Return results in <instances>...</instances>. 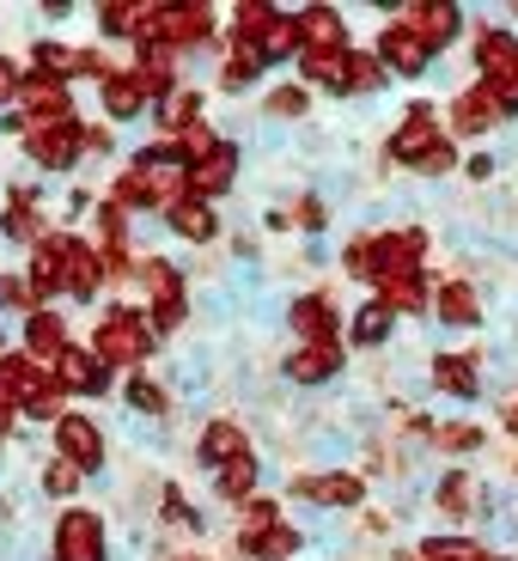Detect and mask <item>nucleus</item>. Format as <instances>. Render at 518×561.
I'll return each mask as SVG.
<instances>
[{
	"label": "nucleus",
	"mask_w": 518,
	"mask_h": 561,
	"mask_svg": "<svg viewBox=\"0 0 518 561\" xmlns=\"http://www.w3.org/2000/svg\"><path fill=\"white\" fill-rule=\"evenodd\" d=\"M92 354H99L104 366H128L147 354V318H140L135 306H116L111 318H104L99 342H92Z\"/></svg>",
	"instance_id": "obj_1"
},
{
	"label": "nucleus",
	"mask_w": 518,
	"mask_h": 561,
	"mask_svg": "<svg viewBox=\"0 0 518 561\" xmlns=\"http://www.w3.org/2000/svg\"><path fill=\"white\" fill-rule=\"evenodd\" d=\"M80 153H85V128H73V116L68 123H31V159L37 165L68 171Z\"/></svg>",
	"instance_id": "obj_2"
},
{
	"label": "nucleus",
	"mask_w": 518,
	"mask_h": 561,
	"mask_svg": "<svg viewBox=\"0 0 518 561\" xmlns=\"http://www.w3.org/2000/svg\"><path fill=\"white\" fill-rule=\"evenodd\" d=\"M56 561H104V525L92 513H61L56 525Z\"/></svg>",
	"instance_id": "obj_3"
},
{
	"label": "nucleus",
	"mask_w": 518,
	"mask_h": 561,
	"mask_svg": "<svg viewBox=\"0 0 518 561\" xmlns=\"http://www.w3.org/2000/svg\"><path fill=\"white\" fill-rule=\"evenodd\" d=\"M434 147H439V116H434V104H415L408 123L391 135V159H403V165H427Z\"/></svg>",
	"instance_id": "obj_4"
},
{
	"label": "nucleus",
	"mask_w": 518,
	"mask_h": 561,
	"mask_svg": "<svg viewBox=\"0 0 518 561\" xmlns=\"http://www.w3.org/2000/svg\"><path fill=\"white\" fill-rule=\"evenodd\" d=\"M49 373H56L61 391H104V379H111V366H104L92 348H73V342L49 360Z\"/></svg>",
	"instance_id": "obj_5"
},
{
	"label": "nucleus",
	"mask_w": 518,
	"mask_h": 561,
	"mask_svg": "<svg viewBox=\"0 0 518 561\" xmlns=\"http://www.w3.org/2000/svg\"><path fill=\"white\" fill-rule=\"evenodd\" d=\"M427 251L421 232H384L372 239V280H396V275H415V256Z\"/></svg>",
	"instance_id": "obj_6"
},
{
	"label": "nucleus",
	"mask_w": 518,
	"mask_h": 561,
	"mask_svg": "<svg viewBox=\"0 0 518 561\" xmlns=\"http://www.w3.org/2000/svg\"><path fill=\"white\" fill-rule=\"evenodd\" d=\"M56 451L73 463V470H99L104 439H99V427H92L85 415H61V421H56Z\"/></svg>",
	"instance_id": "obj_7"
},
{
	"label": "nucleus",
	"mask_w": 518,
	"mask_h": 561,
	"mask_svg": "<svg viewBox=\"0 0 518 561\" xmlns=\"http://www.w3.org/2000/svg\"><path fill=\"white\" fill-rule=\"evenodd\" d=\"M19 104H25L31 116H37V123H68V85L56 80V73H25V80H19Z\"/></svg>",
	"instance_id": "obj_8"
},
{
	"label": "nucleus",
	"mask_w": 518,
	"mask_h": 561,
	"mask_svg": "<svg viewBox=\"0 0 518 561\" xmlns=\"http://www.w3.org/2000/svg\"><path fill=\"white\" fill-rule=\"evenodd\" d=\"M140 275H147V287H153V323H159V330H171V323H183L177 268H171V263H159V256H147V263H140Z\"/></svg>",
	"instance_id": "obj_9"
},
{
	"label": "nucleus",
	"mask_w": 518,
	"mask_h": 561,
	"mask_svg": "<svg viewBox=\"0 0 518 561\" xmlns=\"http://www.w3.org/2000/svg\"><path fill=\"white\" fill-rule=\"evenodd\" d=\"M427 56H434V49H427V43H421L408 25H391L379 37V61L391 73H421V68H427Z\"/></svg>",
	"instance_id": "obj_10"
},
{
	"label": "nucleus",
	"mask_w": 518,
	"mask_h": 561,
	"mask_svg": "<svg viewBox=\"0 0 518 561\" xmlns=\"http://www.w3.org/2000/svg\"><path fill=\"white\" fill-rule=\"evenodd\" d=\"M408 31H415L427 49H446L451 37H458V25H463V13L458 7H408V19H403Z\"/></svg>",
	"instance_id": "obj_11"
},
{
	"label": "nucleus",
	"mask_w": 518,
	"mask_h": 561,
	"mask_svg": "<svg viewBox=\"0 0 518 561\" xmlns=\"http://www.w3.org/2000/svg\"><path fill=\"white\" fill-rule=\"evenodd\" d=\"M232 171H239V153L220 140L208 159H196V165H189V196H196V202H202V196H220L226 183H232Z\"/></svg>",
	"instance_id": "obj_12"
},
{
	"label": "nucleus",
	"mask_w": 518,
	"mask_h": 561,
	"mask_svg": "<svg viewBox=\"0 0 518 561\" xmlns=\"http://www.w3.org/2000/svg\"><path fill=\"white\" fill-rule=\"evenodd\" d=\"M330 373H342V348H336V342H311V348L287 354V379H299V385H323Z\"/></svg>",
	"instance_id": "obj_13"
},
{
	"label": "nucleus",
	"mask_w": 518,
	"mask_h": 561,
	"mask_svg": "<svg viewBox=\"0 0 518 561\" xmlns=\"http://www.w3.org/2000/svg\"><path fill=\"white\" fill-rule=\"evenodd\" d=\"M299 43L306 49H323V56H342L348 43H342V19L330 13V7H306L299 13Z\"/></svg>",
	"instance_id": "obj_14"
},
{
	"label": "nucleus",
	"mask_w": 518,
	"mask_h": 561,
	"mask_svg": "<svg viewBox=\"0 0 518 561\" xmlns=\"http://www.w3.org/2000/svg\"><path fill=\"white\" fill-rule=\"evenodd\" d=\"M56 287H68V239H43L31 263V294H56Z\"/></svg>",
	"instance_id": "obj_15"
},
{
	"label": "nucleus",
	"mask_w": 518,
	"mask_h": 561,
	"mask_svg": "<svg viewBox=\"0 0 518 561\" xmlns=\"http://www.w3.org/2000/svg\"><path fill=\"white\" fill-rule=\"evenodd\" d=\"M99 280H104V256L92 251V244L68 239V294L73 299H92V294H99Z\"/></svg>",
	"instance_id": "obj_16"
},
{
	"label": "nucleus",
	"mask_w": 518,
	"mask_h": 561,
	"mask_svg": "<svg viewBox=\"0 0 518 561\" xmlns=\"http://www.w3.org/2000/svg\"><path fill=\"white\" fill-rule=\"evenodd\" d=\"M494 116H506L500 99H494V85H476V92H463V99H458V111H451V128H458V135H476V128H488Z\"/></svg>",
	"instance_id": "obj_17"
},
{
	"label": "nucleus",
	"mask_w": 518,
	"mask_h": 561,
	"mask_svg": "<svg viewBox=\"0 0 518 561\" xmlns=\"http://www.w3.org/2000/svg\"><path fill=\"white\" fill-rule=\"evenodd\" d=\"M293 494L318 506H354L366 489H360V477H306V482H293Z\"/></svg>",
	"instance_id": "obj_18"
},
{
	"label": "nucleus",
	"mask_w": 518,
	"mask_h": 561,
	"mask_svg": "<svg viewBox=\"0 0 518 561\" xmlns=\"http://www.w3.org/2000/svg\"><path fill=\"white\" fill-rule=\"evenodd\" d=\"M293 330L306 336V348H311V342H336V311H330V299H318V294L299 299V306H293Z\"/></svg>",
	"instance_id": "obj_19"
},
{
	"label": "nucleus",
	"mask_w": 518,
	"mask_h": 561,
	"mask_svg": "<svg viewBox=\"0 0 518 561\" xmlns=\"http://www.w3.org/2000/svg\"><path fill=\"white\" fill-rule=\"evenodd\" d=\"M476 61H482V73H488V80H506V73H518L513 37H506V31H482V37H476Z\"/></svg>",
	"instance_id": "obj_20"
},
{
	"label": "nucleus",
	"mask_w": 518,
	"mask_h": 561,
	"mask_svg": "<svg viewBox=\"0 0 518 561\" xmlns=\"http://www.w3.org/2000/svg\"><path fill=\"white\" fill-rule=\"evenodd\" d=\"M202 458H208L214 470H226L232 458H244V434L232 427V421H214L208 434H202Z\"/></svg>",
	"instance_id": "obj_21"
},
{
	"label": "nucleus",
	"mask_w": 518,
	"mask_h": 561,
	"mask_svg": "<svg viewBox=\"0 0 518 561\" xmlns=\"http://www.w3.org/2000/svg\"><path fill=\"white\" fill-rule=\"evenodd\" d=\"M31 354H37V360H56L61 348H68V330H61V318L56 311H31Z\"/></svg>",
	"instance_id": "obj_22"
},
{
	"label": "nucleus",
	"mask_w": 518,
	"mask_h": 561,
	"mask_svg": "<svg viewBox=\"0 0 518 561\" xmlns=\"http://www.w3.org/2000/svg\"><path fill=\"white\" fill-rule=\"evenodd\" d=\"M434 379H439V391H451V397H476V366H470V354H439Z\"/></svg>",
	"instance_id": "obj_23"
},
{
	"label": "nucleus",
	"mask_w": 518,
	"mask_h": 561,
	"mask_svg": "<svg viewBox=\"0 0 518 561\" xmlns=\"http://www.w3.org/2000/svg\"><path fill=\"white\" fill-rule=\"evenodd\" d=\"M379 306H391V311H421V306H434V299H427L421 275H396V280H379Z\"/></svg>",
	"instance_id": "obj_24"
},
{
	"label": "nucleus",
	"mask_w": 518,
	"mask_h": 561,
	"mask_svg": "<svg viewBox=\"0 0 518 561\" xmlns=\"http://www.w3.org/2000/svg\"><path fill=\"white\" fill-rule=\"evenodd\" d=\"M379 80H384V61H379V56H342L336 92H372Z\"/></svg>",
	"instance_id": "obj_25"
},
{
	"label": "nucleus",
	"mask_w": 518,
	"mask_h": 561,
	"mask_svg": "<svg viewBox=\"0 0 518 561\" xmlns=\"http://www.w3.org/2000/svg\"><path fill=\"white\" fill-rule=\"evenodd\" d=\"M256 49H263V61H287L299 49V19H268V31L256 37Z\"/></svg>",
	"instance_id": "obj_26"
},
{
	"label": "nucleus",
	"mask_w": 518,
	"mask_h": 561,
	"mask_svg": "<svg viewBox=\"0 0 518 561\" xmlns=\"http://www.w3.org/2000/svg\"><path fill=\"white\" fill-rule=\"evenodd\" d=\"M434 311L446 323H476V294H470L463 280H446V287L434 294Z\"/></svg>",
	"instance_id": "obj_27"
},
{
	"label": "nucleus",
	"mask_w": 518,
	"mask_h": 561,
	"mask_svg": "<svg viewBox=\"0 0 518 561\" xmlns=\"http://www.w3.org/2000/svg\"><path fill=\"white\" fill-rule=\"evenodd\" d=\"M140 104H147V99H140V85L128 80V73H111V80H104V111H111V116H123V123H128V116H140Z\"/></svg>",
	"instance_id": "obj_28"
},
{
	"label": "nucleus",
	"mask_w": 518,
	"mask_h": 561,
	"mask_svg": "<svg viewBox=\"0 0 518 561\" xmlns=\"http://www.w3.org/2000/svg\"><path fill=\"white\" fill-rule=\"evenodd\" d=\"M159 123L183 128V135H189V128H202V92H171L165 111H159Z\"/></svg>",
	"instance_id": "obj_29"
},
{
	"label": "nucleus",
	"mask_w": 518,
	"mask_h": 561,
	"mask_svg": "<svg viewBox=\"0 0 518 561\" xmlns=\"http://www.w3.org/2000/svg\"><path fill=\"white\" fill-rule=\"evenodd\" d=\"M171 226H177L183 239H214V214L202 208L196 196H183L177 208H171Z\"/></svg>",
	"instance_id": "obj_30"
},
{
	"label": "nucleus",
	"mask_w": 518,
	"mask_h": 561,
	"mask_svg": "<svg viewBox=\"0 0 518 561\" xmlns=\"http://www.w3.org/2000/svg\"><path fill=\"white\" fill-rule=\"evenodd\" d=\"M244 549H251L256 561H287V556H293V549H299V537L287 531V525H275V531L251 537V543H244Z\"/></svg>",
	"instance_id": "obj_31"
},
{
	"label": "nucleus",
	"mask_w": 518,
	"mask_h": 561,
	"mask_svg": "<svg viewBox=\"0 0 518 561\" xmlns=\"http://www.w3.org/2000/svg\"><path fill=\"white\" fill-rule=\"evenodd\" d=\"M220 489L232 494V501H244V494L256 489V458H251V451H244V458H232V463L220 470Z\"/></svg>",
	"instance_id": "obj_32"
},
{
	"label": "nucleus",
	"mask_w": 518,
	"mask_h": 561,
	"mask_svg": "<svg viewBox=\"0 0 518 561\" xmlns=\"http://www.w3.org/2000/svg\"><path fill=\"white\" fill-rule=\"evenodd\" d=\"M421 556H427V561H488L476 543H470V537H439V543H421Z\"/></svg>",
	"instance_id": "obj_33"
},
{
	"label": "nucleus",
	"mask_w": 518,
	"mask_h": 561,
	"mask_svg": "<svg viewBox=\"0 0 518 561\" xmlns=\"http://www.w3.org/2000/svg\"><path fill=\"white\" fill-rule=\"evenodd\" d=\"M384 336H391V306H366L360 318H354V342L372 348V342H384Z\"/></svg>",
	"instance_id": "obj_34"
},
{
	"label": "nucleus",
	"mask_w": 518,
	"mask_h": 561,
	"mask_svg": "<svg viewBox=\"0 0 518 561\" xmlns=\"http://www.w3.org/2000/svg\"><path fill=\"white\" fill-rule=\"evenodd\" d=\"M128 202H153V178H147V165L123 171V183H116V208H128Z\"/></svg>",
	"instance_id": "obj_35"
},
{
	"label": "nucleus",
	"mask_w": 518,
	"mask_h": 561,
	"mask_svg": "<svg viewBox=\"0 0 518 561\" xmlns=\"http://www.w3.org/2000/svg\"><path fill=\"white\" fill-rule=\"evenodd\" d=\"M7 239H37V214H31V190L13 196V214H7Z\"/></svg>",
	"instance_id": "obj_36"
},
{
	"label": "nucleus",
	"mask_w": 518,
	"mask_h": 561,
	"mask_svg": "<svg viewBox=\"0 0 518 561\" xmlns=\"http://www.w3.org/2000/svg\"><path fill=\"white\" fill-rule=\"evenodd\" d=\"M99 13H104V31H116V37H135V25H140V7H128V0H104Z\"/></svg>",
	"instance_id": "obj_37"
},
{
	"label": "nucleus",
	"mask_w": 518,
	"mask_h": 561,
	"mask_svg": "<svg viewBox=\"0 0 518 561\" xmlns=\"http://www.w3.org/2000/svg\"><path fill=\"white\" fill-rule=\"evenodd\" d=\"M80 477H85V470H73L68 458H56L49 470H43V489H49V494H73V489H80Z\"/></svg>",
	"instance_id": "obj_38"
},
{
	"label": "nucleus",
	"mask_w": 518,
	"mask_h": 561,
	"mask_svg": "<svg viewBox=\"0 0 518 561\" xmlns=\"http://www.w3.org/2000/svg\"><path fill=\"white\" fill-rule=\"evenodd\" d=\"M268 19H275V7H263V0H244V7H239V37H263Z\"/></svg>",
	"instance_id": "obj_39"
},
{
	"label": "nucleus",
	"mask_w": 518,
	"mask_h": 561,
	"mask_svg": "<svg viewBox=\"0 0 518 561\" xmlns=\"http://www.w3.org/2000/svg\"><path fill=\"white\" fill-rule=\"evenodd\" d=\"M263 531H275V501H251V506H244V543L263 537Z\"/></svg>",
	"instance_id": "obj_40"
},
{
	"label": "nucleus",
	"mask_w": 518,
	"mask_h": 561,
	"mask_svg": "<svg viewBox=\"0 0 518 561\" xmlns=\"http://www.w3.org/2000/svg\"><path fill=\"white\" fill-rule=\"evenodd\" d=\"M128 403H135L140 415H159V409H165V391H159L153 379H135V385H128Z\"/></svg>",
	"instance_id": "obj_41"
},
{
	"label": "nucleus",
	"mask_w": 518,
	"mask_h": 561,
	"mask_svg": "<svg viewBox=\"0 0 518 561\" xmlns=\"http://www.w3.org/2000/svg\"><path fill=\"white\" fill-rule=\"evenodd\" d=\"M68 68H73V49H61V43H43V49H37V73H56V80H61Z\"/></svg>",
	"instance_id": "obj_42"
},
{
	"label": "nucleus",
	"mask_w": 518,
	"mask_h": 561,
	"mask_svg": "<svg viewBox=\"0 0 518 561\" xmlns=\"http://www.w3.org/2000/svg\"><path fill=\"white\" fill-rule=\"evenodd\" d=\"M439 506H446V513H463V506H470V477H446V482H439Z\"/></svg>",
	"instance_id": "obj_43"
},
{
	"label": "nucleus",
	"mask_w": 518,
	"mask_h": 561,
	"mask_svg": "<svg viewBox=\"0 0 518 561\" xmlns=\"http://www.w3.org/2000/svg\"><path fill=\"white\" fill-rule=\"evenodd\" d=\"M268 111H275V116H299V111H306V92H299V85H280L275 99H268Z\"/></svg>",
	"instance_id": "obj_44"
},
{
	"label": "nucleus",
	"mask_w": 518,
	"mask_h": 561,
	"mask_svg": "<svg viewBox=\"0 0 518 561\" xmlns=\"http://www.w3.org/2000/svg\"><path fill=\"white\" fill-rule=\"evenodd\" d=\"M0 299H7V306H19V311H31V306H37V294H31L25 280H0Z\"/></svg>",
	"instance_id": "obj_45"
},
{
	"label": "nucleus",
	"mask_w": 518,
	"mask_h": 561,
	"mask_svg": "<svg viewBox=\"0 0 518 561\" xmlns=\"http://www.w3.org/2000/svg\"><path fill=\"white\" fill-rule=\"evenodd\" d=\"M348 275H360V280H372V244H348Z\"/></svg>",
	"instance_id": "obj_46"
},
{
	"label": "nucleus",
	"mask_w": 518,
	"mask_h": 561,
	"mask_svg": "<svg viewBox=\"0 0 518 561\" xmlns=\"http://www.w3.org/2000/svg\"><path fill=\"white\" fill-rule=\"evenodd\" d=\"M494 99H500V111H518V73H506V80H488Z\"/></svg>",
	"instance_id": "obj_47"
},
{
	"label": "nucleus",
	"mask_w": 518,
	"mask_h": 561,
	"mask_svg": "<svg viewBox=\"0 0 518 561\" xmlns=\"http://www.w3.org/2000/svg\"><path fill=\"white\" fill-rule=\"evenodd\" d=\"M451 159H458V153H451V147H446V140H439V147H434V153H427V165H421V171H451Z\"/></svg>",
	"instance_id": "obj_48"
},
{
	"label": "nucleus",
	"mask_w": 518,
	"mask_h": 561,
	"mask_svg": "<svg viewBox=\"0 0 518 561\" xmlns=\"http://www.w3.org/2000/svg\"><path fill=\"white\" fill-rule=\"evenodd\" d=\"M439 446H476V434L470 427H439Z\"/></svg>",
	"instance_id": "obj_49"
},
{
	"label": "nucleus",
	"mask_w": 518,
	"mask_h": 561,
	"mask_svg": "<svg viewBox=\"0 0 518 561\" xmlns=\"http://www.w3.org/2000/svg\"><path fill=\"white\" fill-rule=\"evenodd\" d=\"M13 421H19V403L7 391H0V434H13Z\"/></svg>",
	"instance_id": "obj_50"
},
{
	"label": "nucleus",
	"mask_w": 518,
	"mask_h": 561,
	"mask_svg": "<svg viewBox=\"0 0 518 561\" xmlns=\"http://www.w3.org/2000/svg\"><path fill=\"white\" fill-rule=\"evenodd\" d=\"M19 92V73H13V61H0V99H13Z\"/></svg>",
	"instance_id": "obj_51"
},
{
	"label": "nucleus",
	"mask_w": 518,
	"mask_h": 561,
	"mask_svg": "<svg viewBox=\"0 0 518 561\" xmlns=\"http://www.w3.org/2000/svg\"><path fill=\"white\" fill-rule=\"evenodd\" d=\"M506 427H513V434H518V403H513V409H506Z\"/></svg>",
	"instance_id": "obj_52"
},
{
	"label": "nucleus",
	"mask_w": 518,
	"mask_h": 561,
	"mask_svg": "<svg viewBox=\"0 0 518 561\" xmlns=\"http://www.w3.org/2000/svg\"><path fill=\"white\" fill-rule=\"evenodd\" d=\"M403 561H427V556H421V549H408V556H403Z\"/></svg>",
	"instance_id": "obj_53"
}]
</instances>
